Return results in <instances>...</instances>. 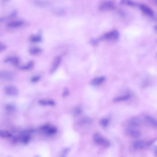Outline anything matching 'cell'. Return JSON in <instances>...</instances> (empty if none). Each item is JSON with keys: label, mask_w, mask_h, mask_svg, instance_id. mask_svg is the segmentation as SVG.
<instances>
[{"label": "cell", "mask_w": 157, "mask_h": 157, "mask_svg": "<svg viewBox=\"0 0 157 157\" xmlns=\"http://www.w3.org/2000/svg\"><path fill=\"white\" fill-rule=\"evenodd\" d=\"M121 3L122 4H124L127 5L132 6H135L136 5V3L131 1L122 0L121 1Z\"/></svg>", "instance_id": "cb8c5ba5"}, {"label": "cell", "mask_w": 157, "mask_h": 157, "mask_svg": "<svg viewBox=\"0 0 157 157\" xmlns=\"http://www.w3.org/2000/svg\"><path fill=\"white\" fill-rule=\"evenodd\" d=\"M139 6L141 10L147 15L151 17L154 16L155 14L154 11L147 5L141 4L139 5Z\"/></svg>", "instance_id": "5b68a950"}, {"label": "cell", "mask_w": 157, "mask_h": 157, "mask_svg": "<svg viewBox=\"0 0 157 157\" xmlns=\"http://www.w3.org/2000/svg\"><path fill=\"white\" fill-rule=\"evenodd\" d=\"M131 96L130 95H127L125 96L118 97L114 99L113 101L116 102H120L127 100L129 99Z\"/></svg>", "instance_id": "2e32d148"}, {"label": "cell", "mask_w": 157, "mask_h": 157, "mask_svg": "<svg viewBox=\"0 0 157 157\" xmlns=\"http://www.w3.org/2000/svg\"><path fill=\"white\" fill-rule=\"evenodd\" d=\"M119 32L117 30H114L105 33L101 37L98 39L100 41L104 39L115 41L117 40L119 38Z\"/></svg>", "instance_id": "6da1fadb"}, {"label": "cell", "mask_w": 157, "mask_h": 157, "mask_svg": "<svg viewBox=\"0 0 157 157\" xmlns=\"http://www.w3.org/2000/svg\"><path fill=\"white\" fill-rule=\"evenodd\" d=\"M36 5L40 7H46L49 6V4L47 2H44L43 1H37L35 2Z\"/></svg>", "instance_id": "44dd1931"}, {"label": "cell", "mask_w": 157, "mask_h": 157, "mask_svg": "<svg viewBox=\"0 0 157 157\" xmlns=\"http://www.w3.org/2000/svg\"><path fill=\"white\" fill-rule=\"evenodd\" d=\"M42 51V49L41 48L37 47H33L29 49V52L30 54L32 55H35L38 54Z\"/></svg>", "instance_id": "e0dca14e"}, {"label": "cell", "mask_w": 157, "mask_h": 157, "mask_svg": "<svg viewBox=\"0 0 157 157\" xmlns=\"http://www.w3.org/2000/svg\"><path fill=\"white\" fill-rule=\"evenodd\" d=\"M13 78V74L11 72L7 71H0V78L4 80H10Z\"/></svg>", "instance_id": "52a82bcc"}, {"label": "cell", "mask_w": 157, "mask_h": 157, "mask_svg": "<svg viewBox=\"0 0 157 157\" xmlns=\"http://www.w3.org/2000/svg\"><path fill=\"white\" fill-rule=\"evenodd\" d=\"M61 57H56L54 60L53 64H52L51 68L50 70V73L51 74L54 73L55 71L57 70L59 65L61 61Z\"/></svg>", "instance_id": "ba28073f"}, {"label": "cell", "mask_w": 157, "mask_h": 157, "mask_svg": "<svg viewBox=\"0 0 157 157\" xmlns=\"http://www.w3.org/2000/svg\"><path fill=\"white\" fill-rule=\"evenodd\" d=\"M38 103L43 106H53L55 105V102L51 100H40L39 101Z\"/></svg>", "instance_id": "5bb4252c"}, {"label": "cell", "mask_w": 157, "mask_h": 157, "mask_svg": "<svg viewBox=\"0 0 157 157\" xmlns=\"http://www.w3.org/2000/svg\"><path fill=\"white\" fill-rule=\"evenodd\" d=\"M4 92L7 95L11 96H17L18 94V90L16 87L13 85L6 86L4 88Z\"/></svg>", "instance_id": "3957f363"}, {"label": "cell", "mask_w": 157, "mask_h": 157, "mask_svg": "<svg viewBox=\"0 0 157 157\" xmlns=\"http://www.w3.org/2000/svg\"><path fill=\"white\" fill-rule=\"evenodd\" d=\"M41 39L39 36H34L31 38L30 40L32 42H38L41 41Z\"/></svg>", "instance_id": "d4e9b609"}, {"label": "cell", "mask_w": 157, "mask_h": 157, "mask_svg": "<svg viewBox=\"0 0 157 157\" xmlns=\"http://www.w3.org/2000/svg\"><path fill=\"white\" fill-rule=\"evenodd\" d=\"M76 112L77 114H80L81 112V110L80 108H78L76 109Z\"/></svg>", "instance_id": "f546056e"}, {"label": "cell", "mask_w": 157, "mask_h": 157, "mask_svg": "<svg viewBox=\"0 0 157 157\" xmlns=\"http://www.w3.org/2000/svg\"><path fill=\"white\" fill-rule=\"evenodd\" d=\"M94 139L95 142L97 144L102 145L105 147H110V143L107 140L102 137L100 134L96 133L94 135Z\"/></svg>", "instance_id": "7a4b0ae2"}, {"label": "cell", "mask_w": 157, "mask_h": 157, "mask_svg": "<svg viewBox=\"0 0 157 157\" xmlns=\"http://www.w3.org/2000/svg\"><path fill=\"white\" fill-rule=\"evenodd\" d=\"M4 61L5 63H9L15 66H17L19 63V59L15 57H8L5 59Z\"/></svg>", "instance_id": "9c48e42d"}, {"label": "cell", "mask_w": 157, "mask_h": 157, "mask_svg": "<svg viewBox=\"0 0 157 157\" xmlns=\"http://www.w3.org/2000/svg\"><path fill=\"white\" fill-rule=\"evenodd\" d=\"M33 65H34V63L33 62L30 61L26 65L21 67L20 68L23 70H28L33 67Z\"/></svg>", "instance_id": "ffe728a7"}, {"label": "cell", "mask_w": 157, "mask_h": 157, "mask_svg": "<svg viewBox=\"0 0 157 157\" xmlns=\"http://www.w3.org/2000/svg\"><path fill=\"white\" fill-rule=\"evenodd\" d=\"M129 123L130 125L132 127H138L141 125V120L138 117H132L130 119Z\"/></svg>", "instance_id": "30bf717a"}, {"label": "cell", "mask_w": 157, "mask_h": 157, "mask_svg": "<svg viewBox=\"0 0 157 157\" xmlns=\"http://www.w3.org/2000/svg\"><path fill=\"white\" fill-rule=\"evenodd\" d=\"M12 134L9 131L0 130V137L3 138H8L11 137Z\"/></svg>", "instance_id": "d6986e66"}, {"label": "cell", "mask_w": 157, "mask_h": 157, "mask_svg": "<svg viewBox=\"0 0 157 157\" xmlns=\"http://www.w3.org/2000/svg\"><path fill=\"white\" fill-rule=\"evenodd\" d=\"M109 120L107 118H103L100 119V123L103 127H106L108 125Z\"/></svg>", "instance_id": "603a6c76"}, {"label": "cell", "mask_w": 157, "mask_h": 157, "mask_svg": "<svg viewBox=\"0 0 157 157\" xmlns=\"http://www.w3.org/2000/svg\"><path fill=\"white\" fill-rule=\"evenodd\" d=\"M115 8V6L111 1H106L103 2L99 6V9L101 11L113 10Z\"/></svg>", "instance_id": "277c9868"}, {"label": "cell", "mask_w": 157, "mask_h": 157, "mask_svg": "<svg viewBox=\"0 0 157 157\" xmlns=\"http://www.w3.org/2000/svg\"><path fill=\"white\" fill-rule=\"evenodd\" d=\"M17 11H16L14 10V11L12 12V13L8 16H6L4 17H2L0 18V21H3L6 20L7 19L11 18H14L16 15Z\"/></svg>", "instance_id": "ac0fdd59"}, {"label": "cell", "mask_w": 157, "mask_h": 157, "mask_svg": "<svg viewBox=\"0 0 157 157\" xmlns=\"http://www.w3.org/2000/svg\"><path fill=\"white\" fill-rule=\"evenodd\" d=\"M69 90L68 88H66L64 89L63 92L62 96L64 97H66L68 96L69 95Z\"/></svg>", "instance_id": "83f0119b"}, {"label": "cell", "mask_w": 157, "mask_h": 157, "mask_svg": "<svg viewBox=\"0 0 157 157\" xmlns=\"http://www.w3.org/2000/svg\"><path fill=\"white\" fill-rule=\"evenodd\" d=\"M6 49V45L2 44V43L0 42V52L3 51Z\"/></svg>", "instance_id": "f1b7e54d"}, {"label": "cell", "mask_w": 157, "mask_h": 157, "mask_svg": "<svg viewBox=\"0 0 157 157\" xmlns=\"http://www.w3.org/2000/svg\"><path fill=\"white\" fill-rule=\"evenodd\" d=\"M24 23L22 20H16L10 21L7 24L8 26L10 28H17L22 25Z\"/></svg>", "instance_id": "7c38bea8"}, {"label": "cell", "mask_w": 157, "mask_h": 157, "mask_svg": "<svg viewBox=\"0 0 157 157\" xmlns=\"http://www.w3.org/2000/svg\"><path fill=\"white\" fill-rule=\"evenodd\" d=\"M5 109L6 111L9 113H12L15 111V107L12 104H7L6 105Z\"/></svg>", "instance_id": "7402d4cb"}, {"label": "cell", "mask_w": 157, "mask_h": 157, "mask_svg": "<svg viewBox=\"0 0 157 157\" xmlns=\"http://www.w3.org/2000/svg\"><path fill=\"white\" fill-rule=\"evenodd\" d=\"M41 79V77L39 76H36L33 77L31 79V81L33 83L37 82L38 81Z\"/></svg>", "instance_id": "4316f807"}, {"label": "cell", "mask_w": 157, "mask_h": 157, "mask_svg": "<svg viewBox=\"0 0 157 157\" xmlns=\"http://www.w3.org/2000/svg\"><path fill=\"white\" fill-rule=\"evenodd\" d=\"M145 144L143 141H137L133 143V147L136 149H142L144 147Z\"/></svg>", "instance_id": "4fadbf2b"}, {"label": "cell", "mask_w": 157, "mask_h": 157, "mask_svg": "<svg viewBox=\"0 0 157 157\" xmlns=\"http://www.w3.org/2000/svg\"><path fill=\"white\" fill-rule=\"evenodd\" d=\"M126 133L127 135L134 138H139L141 135V133L139 130L131 128L127 129Z\"/></svg>", "instance_id": "8992f818"}, {"label": "cell", "mask_w": 157, "mask_h": 157, "mask_svg": "<svg viewBox=\"0 0 157 157\" xmlns=\"http://www.w3.org/2000/svg\"><path fill=\"white\" fill-rule=\"evenodd\" d=\"M145 119L147 121L154 127H157V122L155 119L149 115H146L145 116Z\"/></svg>", "instance_id": "9a60e30c"}, {"label": "cell", "mask_w": 157, "mask_h": 157, "mask_svg": "<svg viewBox=\"0 0 157 157\" xmlns=\"http://www.w3.org/2000/svg\"><path fill=\"white\" fill-rule=\"evenodd\" d=\"M105 77L103 76L95 78L91 80L90 84L92 86H96L101 84L105 81Z\"/></svg>", "instance_id": "8fae6325"}, {"label": "cell", "mask_w": 157, "mask_h": 157, "mask_svg": "<svg viewBox=\"0 0 157 157\" xmlns=\"http://www.w3.org/2000/svg\"><path fill=\"white\" fill-rule=\"evenodd\" d=\"M21 138V142L24 144L27 143L30 139V137L28 135H24Z\"/></svg>", "instance_id": "484cf974"}]
</instances>
